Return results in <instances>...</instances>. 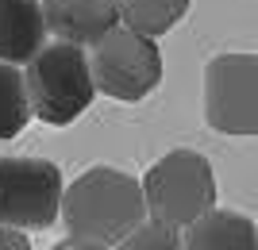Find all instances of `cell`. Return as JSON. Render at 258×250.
I'll list each match as a JSON object with an SVG mask.
<instances>
[{"label":"cell","instance_id":"6da1fadb","mask_svg":"<svg viewBox=\"0 0 258 250\" xmlns=\"http://www.w3.org/2000/svg\"><path fill=\"white\" fill-rule=\"evenodd\" d=\"M147 219H151V208H147L143 181L116 165H93L66 185L62 223L77 239L116 246Z\"/></svg>","mask_w":258,"mask_h":250},{"label":"cell","instance_id":"7a4b0ae2","mask_svg":"<svg viewBox=\"0 0 258 250\" xmlns=\"http://www.w3.org/2000/svg\"><path fill=\"white\" fill-rule=\"evenodd\" d=\"M23 77H27L35 120L50 123V127L74 123L100 93L97 77H93L89 50L77 43H66V39L46 43L31 62L23 65Z\"/></svg>","mask_w":258,"mask_h":250},{"label":"cell","instance_id":"3957f363","mask_svg":"<svg viewBox=\"0 0 258 250\" xmlns=\"http://www.w3.org/2000/svg\"><path fill=\"white\" fill-rule=\"evenodd\" d=\"M143 193L151 219L170 227H189L216 208V174L201 150H170L143 174Z\"/></svg>","mask_w":258,"mask_h":250},{"label":"cell","instance_id":"277c9868","mask_svg":"<svg viewBox=\"0 0 258 250\" xmlns=\"http://www.w3.org/2000/svg\"><path fill=\"white\" fill-rule=\"evenodd\" d=\"M89 62H93V77L97 89L112 100L135 104V100L151 97L162 85V50L151 35L135 31L127 23H119L89 46Z\"/></svg>","mask_w":258,"mask_h":250},{"label":"cell","instance_id":"5b68a950","mask_svg":"<svg viewBox=\"0 0 258 250\" xmlns=\"http://www.w3.org/2000/svg\"><path fill=\"white\" fill-rule=\"evenodd\" d=\"M205 123L220 135H258V54H216L205 65Z\"/></svg>","mask_w":258,"mask_h":250},{"label":"cell","instance_id":"8992f818","mask_svg":"<svg viewBox=\"0 0 258 250\" xmlns=\"http://www.w3.org/2000/svg\"><path fill=\"white\" fill-rule=\"evenodd\" d=\"M62 170L46 158H0V223L43 231L62 219Z\"/></svg>","mask_w":258,"mask_h":250},{"label":"cell","instance_id":"52a82bcc","mask_svg":"<svg viewBox=\"0 0 258 250\" xmlns=\"http://www.w3.org/2000/svg\"><path fill=\"white\" fill-rule=\"evenodd\" d=\"M43 12L54 39H66L77 46L100 43L112 27L123 23L119 0H43Z\"/></svg>","mask_w":258,"mask_h":250},{"label":"cell","instance_id":"ba28073f","mask_svg":"<svg viewBox=\"0 0 258 250\" xmlns=\"http://www.w3.org/2000/svg\"><path fill=\"white\" fill-rule=\"evenodd\" d=\"M43 0H0V62L27 65L46 46Z\"/></svg>","mask_w":258,"mask_h":250},{"label":"cell","instance_id":"9c48e42d","mask_svg":"<svg viewBox=\"0 0 258 250\" xmlns=\"http://www.w3.org/2000/svg\"><path fill=\"white\" fill-rule=\"evenodd\" d=\"M185 250H258V223L231 208H212L181 231Z\"/></svg>","mask_w":258,"mask_h":250},{"label":"cell","instance_id":"30bf717a","mask_svg":"<svg viewBox=\"0 0 258 250\" xmlns=\"http://www.w3.org/2000/svg\"><path fill=\"white\" fill-rule=\"evenodd\" d=\"M31 120H35V108H31L23 69L12 62H0V139H16Z\"/></svg>","mask_w":258,"mask_h":250},{"label":"cell","instance_id":"8fae6325","mask_svg":"<svg viewBox=\"0 0 258 250\" xmlns=\"http://www.w3.org/2000/svg\"><path fill=\"white\" fill-rule=\"evenodd\" d=\"M119 12H123L127 27L151 35V39H162L185 20L189 0H119Z\"/></svg>","mask_w":258,"mask_h":250},{"label":"cell","instance_id":"7c38bea8","mask_svg":"<svg viewBox=\"0 0 258 250\" xmlns=\"http://www.w3.org/2000/svg\"><path fill=\"white\" fill-rule=\"evenodd\" d=\"M116 250H185V235H181V227L147 219V223H139L123 242H116Z\"/></svg>","mask_w":258,"mask_h":250},{"label":"cell","instance_id":"4fadbf2b","mask_svg":"<svg viewBox=\"0 0 258 250\" xmlns=\"http://www.w3.org/2000/svg\"><path fill=\"white\" fill-rule=\"evenodd\" d=\"M0 250H31V239L20 227H4L0 223Z\"/></svg>","mask_w":258,"mask_h":250},{"label":"cell","instance_id":"5bb4252c","mask_svg":"<svg viewBox=\"0 0 258 250\" xmlns=\"http://www.w3.org/2000/svg\"><path fill=\"white\" fill-rule=\"evenodd\" d=\"M50 250H112L108 242H97V239H77V235H70V239L54 242Z\"/></svg>","mask_w":258,"mask_h":250}]
</instances>
